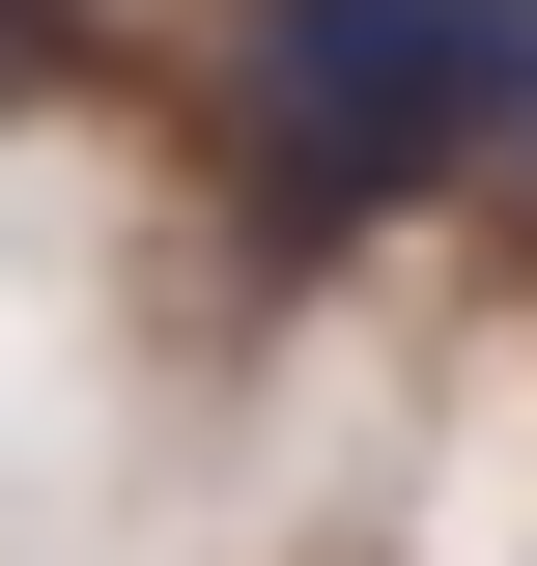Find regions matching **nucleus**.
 <instances>
[{"mask_svg":"<svg viewBox=\"0 0 537 566\" xmlns=\"http://www.w3.org/2000/svg\"><path fill=\"white\" fill-rule=\"evenodd\" d=\"M537 142V0H255L227 29V170L255 227H368Z\"/></svg>","mask_w":537,"mask_h":566,"instance_id":"f257e3e1","label":"nucleus"},{"mask_svg":"<svg viewBox=\"0 0 537 566\" xmlns=\"http://www.w3.org/2000/svg\"><path fill=\"white\" fill-rule=\"evenodd\" d=\"M0 57H29V0H0Z\"/></svg>","mask_w":537,"mask_h":566,"instance_id":"f03ea898","label":"nucleus"}]
</instances>
